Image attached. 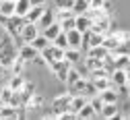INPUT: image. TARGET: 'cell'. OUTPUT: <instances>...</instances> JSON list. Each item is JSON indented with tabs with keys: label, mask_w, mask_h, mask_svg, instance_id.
Returning <instances> with one entry per match:
<instances>
[{
	"label": "cell",
	"mask_w": 130,
	"mask_h": 120,
	"mask_svg": "<svg viewBox=\"0 0 130 120\" xmlns=\"http://www.w3.org/2000/svg\"><path fill=\"white\" fill-rule=\"evenodd\" d=\"M0 23H2L4 27H6V33L10 37H14V39H21V29H23V25L27 23L25 21V17H19V15H12V17H4V15H0Z\"/></svg>",
	"instance_id": "1"
},
{
	"label": "cell",
	"mask_w": 130,
	"mask_h": 120,
	"mask_svg": "<svg viewBox=\"0 0 130 120\" xmlns=\"http://www.w3.org/2000/svg\"><path fill=\"white\" fill-rule=\"evenodd\" d=\"M39 54H41V58L45 60V64L50 66L52 62H56V60H62V58H64V48H58L56 44H50L47 48H43Z\"/></svg>",
	"instance_id": "2"
},
{
	"label": "cell",
	"mask_w": 130,
	"mask_h": 120,
	"mask_svg": "<svg viewBox=\"0 0 130 120\" xmlns=\"http://www.w3.org/2000/svg\"><path fill=\"white\" fill-rule=\"evenodd\" d=\"M70 66H72V64H70L66 58H62V60H56V62H52V64H50V71L56 75V79H58V81L66 83V77H68Z\"/></svg>",
	"instance_id": "3"
},
{
	"label": "cell",
	"mask_w": 130,
	"mask_h": 120,
	"mask_svg": "<svg viewBox=\"0 0 130 120\" xmlns=\"http://www.w3.org/2000/svg\"><path fill=\"white\" fill-rule=\"evenodd\" d=\"M70 99H72V93H70V91L56 95V97L52 99V110H54V114L64 112V110H70Z\"/></svg>",
	"instance_id": "4"
},
{
	"label": "cell",
	"mask_w": 130,
	"mask_h": 120,
	"mask_svg": "<svg viewBox=\"0 0 130 120\" xmlns=\"http://www.w3.org/2000/svg\"><path fill=\"white\" fill-rule=\"evenodd\" d=\"M37 35H39V25L37 23H25L23 25V29H21V42L23 44L33 42Z\"/></svg>",
	"instance_id": "5"
},
{
	"label": "cell",
	"mask_w": 130,
	"mask_h": 120,
	"mask_svg": "<svg viewBox=\"0 0 130 120\" xmlns=\"http://www.w3.org/2000/svg\"><path fill=\"white\" fill-rule=\"evenodd\" d=\"M111 27V21H109V15H101V17H97V19H93V25H91V31L95 33H107Z\"/></svg>",
	"instance_id": "6"
},
{
	"label": "cell",
	"mask_w": 130,
	"mask_h": 120,
	"mask_svg": "<svg viewBox=\"0 0 130 120\" xmlns=\"http://www.w3.org/2000/svg\"><path fill=\"white\" fill-rule=\"evenodd\" d=\"M109 79H111L113 87H126V85H128V71H126V68H113Z\"/></svg>",
	"instance_id": "7"
},
{
	"label": "cell",
	"mask_w": 130,
	"mask_h": 120,
	"mask_svg": "<svg viewBox=\"0 0 130 120\" xmlns=\"http://www.w3.org/2000/svg\"><path fill=\"white\" fill-rule=\"evenodd\" d=\"M21 114H19V108H14L10 104H0V120H17Z\"/></svg>",
	"instance_id": "8"
},
{
	"label": "cell",
	"mask_w": 130,
	"mask_h": 120,
	"mask_svg": "<svg viewBox=\"0 0 130 120\" xmlns=\"http://www.w3.org/2000/svg\"><path fill=\"white\" fill-rule=\"evenodd\" d=\"M91 25H93V19L87 15V12H80V15H76L74 17V27L78 29V31H89L91 29Z\"/></svg>",
	"instance_id": "9"
},
{
	"label": "cell",
	"mask_w": 130,
	"mask_h": 120,
	"mask_svg": "<svg viewBox=\"0 0 130 120\" xmlns=\"http://www.w3.org/2000/svg\"><path fill=\"white\" fill-rule=\"evenodd\" d=\"M19 56H21L25 62H31V60H35V58L39 56V50H35L31 44H23V46L19 48Z\"/></svg>",
	"instance_id": "10"
},
{
	"label": "cell",
	"mask_w": 130,
	"mask_h": 120,
	"mask_svg": "<svg viewBox=\"0 0 130 120\" xmlns=\"http://www.w3.org/2000/svg\"><path fill=\"white\" fill-rule=\"evenodd\" d=\"M66 35H68V48H80L83 50V31H78L76 27L66 31Z\"/></svg>",
	"instance_id": "11"
},
{
	"label": "cell",
	"mask_w": 130,
	"mask_h": 120,
	"mask_svg": "<svg viewBox=\"0 0 130 120\" xmlns=\"http://www.w3.org/2000/svg\"><path fill=\"white\" fill-rule=\"evenodd\" d=\"M43 10H45V6H43V4H33V6L29 8V12L25 15V21H27V23H37V21L41 19Z\"/></svg>",
	"instance_id": "12"
},
{
	"label": "cell",
	"mask_w": 130,
	"mask_h": 120,
	"mask_svg": "<svg viewBox=\"0 0 130 120\" xmlns=\"http://www.w3.org/2000/svg\"><path fill=\"white\" fill-rule=\"evenodd\" d=\"M103 46L109 50V52H116V50L122 48L124 44L120 42V37L116 35V33H105V37H103Z\"/></svg>",
	"instance_id": "13"
},
{
	"label": "cell",
	"mask_w": 130,
	"mask_h": 120,
	"mask_svg": "<svg viewBox=\"0 0 130 120\" xmlns=\"http://www.w3.org/2000/svg\"><path fill=\"white\" fill-rule=\"evenodd\" d=\"M41 33H43V35H45L47 39H50V42H54V39L60 35V33H62V25H60V21H54L52 25H47V27H45Z\"/></svg>",
	"instance_id": "14"
},
{
	"label": "cell",
	"mask_w": 130,
	"mask_h": 120,
	"mask_svg": "<svg viewBox=\"0 0 130 120\" xmlns=\"http://www.w3.org/2000/svg\"><path fill=\"white\" fill-rule=\"evenodd\" d=\"M64 58H66L70 64H76L78 60H83V50L80 48H66L64 50Z\"/></svg>",
	"instance_id": "15"
},
{
	"label": "cell",
	"mask_w": 130,
	"mask_h": 120,
	"mask_svg": "<svg viewBox=\"0 0 130 120\" xmlns=\"http://www.w3.org/2000/svg\"><path fill=\"white\" fill-rule=\"evenodd\" d=\"M111 52H109V50L101 44V46H93V48H89L87 50V56H93V58H101V60H105L107 56H109Z\"/></svg>",
	"instance_id": "16"
},
{
	"label": "cell",
	"mask_w": 130,
	"mask_h": 120,
	"mask_svg": "<svg viewBox=\"0 0 130 120\" xmlns=\"http://www.w3.org/2000/svg\"><path fill=\"white\" fill-rule=\"evenodd\" d=\"M35 95V85L31 83V81H25V85H23V89H21V99H23V106H27L29 104V99Z\"/></svg>",
	"instance_id": "17"
},
{
	"label": "cell",
	"mask_w": 130,
	"mask_h": 120,
	"mask_svg": "<svg viewBox=\"0 0 130 120\" xmlns=\"http://www.w3.org/2000/svg\"><path fill=\"white\" fill-rule=\"evenodd\" d=\"M95 116H97V112H95V108L91 106V101H87V104L76 112V118H78V120H89V118H95Z\"/></svg>",
	"instance_id": "18"
},
{
	"label": "cell",
	"mask_w": 130,
	"mask_h": 120,
	"mask_svg": "<svg viewBox=\"0 0 130 120\" xmlns=\"http://www.w3.org/2000/svg\"><path fill=\"white\" fill-rule=\"evenodd\" d=\"M54 21H56V10L45 8V10H43V15H41V19L37 21V25H39V29H45L47 25H52Z\"/></svg>",
	"instance_id": "19"
},
{
	"label": "cell",
	"mask_w": 130,
	"mask_h": 120,
	"mask_svg": "<svg viewBox=\"0 0 130 120\" xmlns=\"http://www.w3.org/2000/svg\"><path fill=\"white\" fill-rule=\"evenodd\" d=\"M93 81V85H95V89L97 91H105V89H109V87H113V85H111V79L109 77H93L91 79Z\"/></svg>",
	"instance_id": "20"
},
{
	"label": "cell",
	"mask_w": 130,
	"mask_h": 120,
	"mask_svg": "<svg viewBox=\"0 0 130 120\" xmlns=\"http://www.w3.org/2000/svg\"><path fill=\"white\" fill-rule=\"evenodd\" d=\"M87 95H83V93H76V95H72V99H70V110L72 112H78L80 108H83L85 104H87Z\"/></svg>",
	"instance_id": "21"
},
{
	"label": "cell",
	"mask_w": 130,
	"mask_h": 120,
	"mask_svg": "<svg viewBox=\"0 0 130 120\" xmlns=\"http://www.w3.org/2000/svg\"><path fill=\"white\" fill-rule=\"evenodd\" d=\"M101 66H105V60H101V58H93V56H87L85 58V68L91 73V71H97V68H101Z\"/></svg>",
	"instance_id": "22"
},
{
	"label": "cell",
	"mask_w": 130,
	"mask_h": 120,
	"mask_svg": "<svg viewBox=\"0 0 130 120\" xmlns=\"http://www.w3.org/2000/svg\"><path fill=\"white\" fill-rule=\"evenodd\" d=\"M101 116L111 120V118H120V112H118V106L116 104H105L103 110H101Z\"/></svg>",
	"instance_id": "23"
},
{
	"label": "cell",
	"mask_w": 130,
	"mask_h": 120,
	"mask_svg": "<svg viewBox=\"0 0 130 120\" xmlns=\"http://www.w3.org/2000/svg\"><path fill=\"white\" fill-rule=\"evenodd\" d=\"M31 8V0H17L14 2V15H19V17H25Z\"/></svg>",
	"instance_id": "24"
},
{
	"label": "cell",
	"mask_w": 130,
	"mask_h": 120,
	"mask_svg": "<svg viewBox=\"0 0 130 120\" xmlns=\"http://www.w3.org/2000/svg\"><path fill=\"white\" fill-rule=\"evenodd\" d=\"M14 95H17V91H14V89H10L8 85H6V87L0 91V104H10V106H12Z\"/></svg>",
	"instance_id": "25"
},
{
	"label": "cell",
	"mask_w": 130,
	"mask_h": 120,
	"mask_svg": "<svg viewBox=\"0 0 130 120\" xmlns=\"http://www.w3.org/2000/svg\"><path fill=\"white\" fill-rule=\"evenodd\" d=\"M111 62H113V68H128V64H130V54H118V56L111 58Z\"/></svg>",
	"instance_id": "26"
},
{
	"label": "cell",
	"mask_w": 130,
	"mask_h": 120,
	"mask_svg": "<svg viewBox=\"0 0 130 120\" xmlns=\"http://www.w3.org/2000/svg\"><path fill=\"white\" fill-rule=\"evenodd\" d=\"M99 95H101V99L105 101V104H116V101H118V93H116V87H109V89L101 91Z\"/></svg>",
	"instance_id": "27"
},
{
	"label": "cell",
	"mask_w": 130,
	"mask_h": 120,
	"mask_svg": "<svg viewBox=\"0 0 130 120\" xmlns=\"http://www.w3.org/2000/svg\"><path fill=\"white\" fill-rule=\"evenodd\" d=\"M0 15H4V17L14 15V2L12 0H0Z\"/></svg>",
	"instance_id": "28"
},
{
	"label": "cell",
	"mask_w": 130,
	"mask_h": 120,
	"mask_svg": "<svg viewBox=\"0 0 130 120\" xmlns=\"http://www.w3.org/2000/svg\"><path fill=\"white\" fill-rule=\"evenodd\" d=\"M29 44H31V46H33L35 50H39V52H41V50H43V48H47V46H50L52 42H50V39H47V37L43 35V33H39V35H37V37H35L33 42H29Z\"/></svg>",
	"instance_id": "29"
},
{
	"label": "cell",
	"mask_w": 130,
	"mask_h": 120,
	"mask_svg": "<svg viewBox=\"0 0 130 120\" xmlns=\"http://www.w3.org/2000/svg\"><path fill=\"white\" fill-rule=\"evenodd\" d=\"M23 85H25V77H23V75H12L10 81H8V87L14 89V91H21Z\"/></svg>",
	"instance_id": "30"
},
{
	"label": "cell",
	"mask_w": 130,
	"mask_h": 120,
	"mask_svg": "<svg viewBox=\"0 0 130 120\" xmlns=\"http://www.w3.org/2000/svg\"><path fill=\"white\" fill-rule=\"evenodd\" d=\"M10 68H12V75H23V68H25V60L17 54L14 56V60H12V64H10Z\"/></svg>",
	"instance_id": "31"
},
{
	"label": "cell",
	"mask_w": 130,
	"mask_h": 120,
	"mask_svg": "<svg viewBox=\"0 0 130 120\" xmlns=\"http://www.w3.org/2000/svg\"><path fill=\"white\" fill-rule=\"evenodd\" d=\"M89 8H91V4H89V0H74V6H72L74 15H80V12H87Z\"/></svg>",
	"instance_id": "32"
},
{
	"label": "cell",
	"mask_w": 130,
	"mask_h": 120,
	"mask_svg": "<svg viewBox=\"0 0 130 120\" xmlns=\"http://www.w3.org/2000/svg\"><path fill=\"white\" fill-rule=\"evenodd\" d=\"M80 77H83V75H80V71H78V68H72L70 66V71H68V77H66V85H68V87H70V85H74Z\"/></svg>",
	"instance_id": "33"
},
{
	"label": "cell",
	"mask_w": 130,
	"mask_h": 120,
	"mask_svg": "<svg viewBox=\"0 0 130 120\" xmlns=\"http://www.w3.org/2000/svg\"><path fill=\"white\" fill-rule=\"evenodd\" d=\"M52 44H56L58 48H64V50H66V48H68V35H66V31H62V33H60V35H58Z\"/></svg>",
	"instance_id": "34"
},
{
	"label": "cell",
	"mask_w": 130,
	"mask_h": 120,
	"mask_svg": "<svg viewBox=\"0 0 130 120\" xmlns=\"http://www.w3.org/2000/svg\"><path fill=\"white\" fill-rule=\"evenodd\" d=\"M74 17H76V15H72V17H66V19H62V21H60V25H62V31H70V29H74Z\"/></svg>",
	"instance_id": "35"
},
{
	"label": "cell",
	"mask_w": 130,
	"mask_h": 120,
	"mask_svg": "<svg viewBox=\"0 0 130 120\" xmlns=\"http://www.w3.org/2000/svg\"><path fill=\"white\" fill-rule=\"evenodd\" d=\"M54 4H56V8H70L72 10L74 0H54Z\"/></svg>",
	"instance_id": "36"
},
{
	"label": "cell",
	"mask_w": 130,
	"mask_h": 120,
	"mask_svg": "<svg viewBox=\"0 0 130 120\" xmlns=\"http://www.w3.org/2000/svg\"><path fill=\"white\" fill-rule=\"evenodd\" d=\"M113 33H116V35L120 37V42H122V44H126V42L130 39V33H128V31H113Z\"/></svg>",
	"instance_id": "37"
},
{
	"label": "cell",
	"mask_w": 130,
	"mask_h": 120,
	"mask_svg": "<svg viewBox=\"0 0 130 120\" xmlns=\"http://www.w3.org/2000/svg\"><path fill=\"white\" fill-rule=\"evenodd\" d=\"M107 0H91V8H103V4Z\"/></svg>",
	"instance_id": "38"
},
{
	"label": "cell",
	"mask_w": 130,
	"mask_h": 120,
	"mask_svg": "<svg viewBox=\"0 0 130 120\" xmlns=\"http://www.w3.org/2000/svg\"><path fill=\"white\" fill-rule=\"evenodd\" d=\"M33 4H45V0H31V6Z\"/></svg>",
	"instance_id": "39"
},
{
	"label": "cell",
	"mask_w": 130,
	"mask_h": 120,
	"mask_svg": "<svg viewBox=\"0 0 130 120\" xmlns=\"http://www.w3.org/2000/svg\"><path fill=\"white\" fill-rule=\"evenodd\" d=\"M126 71H128V87H130V68H126Z\"/></svg>",
	"instance_id": "40"
},
{
	"label": "cell",
	"mask_w": 130,
	"mask_h": 120,
	"mask_svg": "<svg viewBox=\"0 0 130 120\" xmlns=\"http://www.w3.org/2000/svg\"><path fill=\"white\" fill-rule=\"evenodd\" d=\"M12 2H17V0H12Z\"/></svg>",
	"instance_id": "41"
},
{
	"label": "cell",
	"mask_w": 130,
	"mask_h": 120,
	"mask_svg": "<svg viewBox=\"0 0 130 120\" xmlns=\"http://www.w3.org/2000/svg\"><path fill=\"white\" fill-rule=\"evenodd\" d=\"M89 4H91V0H89Z\"/></svg>",
	"instance_id": "42"
},
{
	"label": "cell",
	"mask_w": 130,
	"mask_h": 120,
	"mask_svg": "<svg viewBox=\"0 0 130 120\" xmlns=\"http://www.w3.org/2000/svg\"><path fill=\"white\" fill-rule=\"evenodd\" d=\"M128 68H130V64H128Z\"/></svg>",
	"instance_id": "43"
}]
</instances>
